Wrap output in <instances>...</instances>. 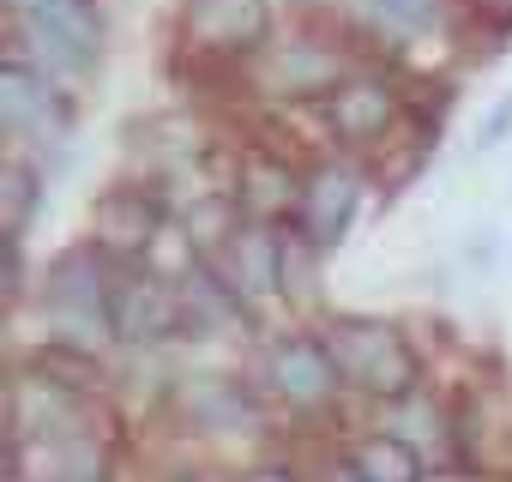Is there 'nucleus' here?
<instances>
[{
	"label": "nucleus",
	"mask_w": 512,
	"mask_h": 482,
	"mask_svg": "<svg viewBox=\"0 0 512 482\" xmlns=\"http://www.w3.org/2000/svg\"><path fill=\"white\" fill-rule=\"evenodd\" d=\"M115 284H121V272L109 266V254L97 248V241L67 248L43 272V314L55 320L61 344L103 350L115 338Z\"/></svg>",
	"instance_id": "nucleus-1"
},
{
	"label": "nucleus",
	"mask_w": 512,
	"mask_h": 482,
	"mask_svg": "<svg viewBox=\"0 0 512 482\" xmlns=\"http://www.w3.org/2000/svg\"><path fill=\"white\" fill-rule=\"evenodd\" d=\"M13 55L49 79H85L103 55L91 0H13Z\"/></svg>",
	"instance_id": "nucleus-2"
},
{
	"label": "nucleus",
	"mask_w": 512,
	"mask_h": 482,
	"mask_svg": "<svg viewBox=\"0 0 512 482\" xmlns=\"http://www.w3.org/2000/svg\"><path fill=\"white\" fill-rule=\"evenodd\" d=\"M332 350H338V368L356 392L380 398V404H398L416 392L422 380V356L410 350V338L374 314H344L332 320Z\"/></svg>",
	"instance_id": "nucleus-3"
},
{
	"label": "nucleus",
	"mask_w": 512,
	"mask_h": 482,
	"mask_svg": "<svg viewBox=\"0 0 512 482\" xmlns=\"http://www.w3.org/2000/svg\"><path fill=\"white\" fill-rule=\"evenodd\" d=\"M0 127H7V139L19 151H67L73 97L61 91V79L7 55V73H0Z\"/></svg>",
	"instance_id": "nucleus-4"
},
{
	"label": "nucleus",
	"mask_w": 512,
	"mask_h": 482,
	"mask_svg": "<svg viewBox=\"0 0 512 482\" xmlns=\"http://www.w3.org/2000/svg\"><path fill=\"white\" fill-rule=\"evenodd\" d=\"M260 386L284 404V410H296V416H314V410H326L350 380H344V368H338V350H332V338H314V332H290V338H278L272 350H266V368H260Z\"/></svg>",
	"instance_id": "nucleus-5"
},
{
	"label": "nucleus",
	"mask_w": 512,
	"mask_h": 482,
	"mask_svg": "<svg viewBox=\"0 0 512 482\" xmlns=\"http://www.w3.org/2000/svg\"><path fill=\"white\" fill-rule=\"evenodd\" d=\"M181 326H187L181 290H169L151 266L145 272H121V284H115V344L151 350V344H169Z\"/></svg>",
	"instance_id": "nucleus-6"
},
{
	"label": "nucleus",
	"mask_w": 512,
	"mask_h": 482,
	"mask_svg": "<svg viewBox=\"0 0 512 482\" xmlns=\"http://www.w3.org/2000/svg\"><path fill=\"white\" fill-rule=\"evenodd\" d=\"M217 272H223L247 302L278 296V290H284V235H278V223H266V217H241V223L223 235Z\"/></svg>",
	"instance_id": "nucleus-7"
},
{
	"label": "nucleus",
	"mask_w": 512,
	"mask_h": 482,
	"mask_svg": "<svg viewBox=\"0 0 512 482\" xmlns=\"http://www.w3.org/2000/svg\"><path fill=\"white\" fill-rule=\"evenodd\" d=\"M356 211H362V175H356V169H344V163H326V169H314V175L302 181L296 229L308 235V248L332 254L338 241L350 235Z\"/></svg>",
	"instance_id": "nucleus-8"
},
{
	"label": "nucleus",
	"mask_w": 512,
	"mask_h": 482,
	"mask_svg": "<svg viewBox=\"0 0 512 482\" xmlns=\"http://www.w3.org/2000/svg\"><path fill=\"white\" fill-rule=\"evenodd\" d=\"M187 43L199 55H247L272 31L266 0H187Z\"/></svg>",
	"instance_id": "nucleus-9"
},
{
	"label": "nucleus",
	"mask_w": 512,
	"mask_h": 482,
	"mask_svg": "<svg viewBox=\"0 0 512 482\" xmlns=\"http://www.w3.org/2000/svg\"><path fill=\"white\" fill-rule=\"evenodd\" d=\"M344 79H350L344 73V55L326 49V43H314V37H296L284 49H266V61H260L266 97H332Z\"/></svg>",
	"instance_id": "nucleus-10"
},
{
	"label": "nucleus",
	"mask_w": 512,
	"mask_h": 482,
	"mask_svg": "<svg viewBox=\"0 0 512 482\" xmlns=\"http://www.w3.org/2000/svg\"><path fill=\"white\" fill-rule=\"evenodd\" d=\"M163 235V205L151 193H133V187H115L97 199L91 211V241L109 254V260H133V254H151V241Z\"/></svg>",
	"instance_id": "nucleus-11"
},
{
	"label": "nucleus",
	"mask_w": 512,
	"mask_h": 482,
	"mask_svg": "<svg viewBox=\"0 0 512 482\" xmlns=\"http://www.w3.org/2000/svg\"><path fill=\"white\" fill-rule=\"evenodd\" d=\"M392 121H398V91L386 79L356 73L326 97V127H332L338 145H374V139L392 133Z\"/></svg>",
	"instance_id": "nucleus-12"
},
{
	"label": "nucleus",
	"mask_w": 512,
	"mask_h": 482,
	"mask_svg": "<svg viewBox=\"0 0 512 482\" xmlns=\"http://www.w3.org/2000/svg\"><path fill=\"white\" fill-rule=\"evenodd\" d=\"M181 410L199 434H241V428H260V404H253L247 386L235 380H187Z\"/></svg>",
	"instance_id": "nucleus-13"
},
{
	"label": "nucleus",
	"mask_w": 512,
	"mask_h": 482,
	"mask_svg": "<svg viewBox=\"0 0 512 482\" xmlns=\"http://www.w3.org/2000/svg\"><path fill=\"white\" fill-rule=\"evenodd\" d=\"M422 470H428L422 452L404 434H392V428H380V434L350 446V482H422Z\"/></svg>",
	"instance_id": "nucleus-14"
},
{
	"label": "nucleus",
	"mask_w": 512,
	"mask_h": 482,
	"mask_svg": "<svg viewBox=\"0 0 512 482\" xmlns=\"http://www.w3.org/2000/svg\"><path fill=\"white\" fill-rule=\"evenodd\" d=\"M241 211L247 217H266V223H278L290 205H302V181L290 175V163H272V157H253V163H241Z\"/></svg>",
	"instance_id": "nucleus-15"
},
{
	"label": "nucleus",
	"mask_w": 512,
	"mask_h": 482,
	"mask_svg": "<svg viewBox=\"0 0 512 482\" xmlns=\"http://www.w3.org/2000/svg\"><path fill=\"white\" fill-rule=\"evenodd\" d=\"M0 193H7V241H25L31 211H37V199H43V169H37L25 151H13L7 169H0Z\"/></svg>",
	"instance_id": "nucleus-16"
},
{
	"label": "nucleus",
	"mask_w": 512,
	"mask_h": 482,
	"mask_svg": "<svg viewBox=\"0 0 512 482\" xmlns=\"http://www.w3.org/2000/svg\"><path fill=\"white\" fill-rule=\"evenodd\" d=\"M356 7H362V19H368L380 37H392V43L422 37V31L440 19V0H356Z\"/></svg>",
	"instance_id": "nucleus-17"
},
{
	"label": "nucleus",
	"mask_w": 512,
	"mask_h": 482,
	"mask_svg": "<svg viewBox=\"0 0 512 482\" xmlns=\"http://www.w3.org/2000/svg\"><path fill=\"white\" fill-rule=\"evenodd\" d=\"M506 133H512V97H500V103L488 109V121L476 127V145H482V151H494V145H500Z\"/></svg>",
	"instance_id": "nucleus-18"
},
{
	"label": "nucleus",
	"mask_w": 512,
	"mask_h": 482,
	"mask_svg": "<svg viewBox=\"0 0 512 482\" xmlns=\"http://www.w3.org/2000/svg\"><path fill=\"white\" fill-rule=\"evenodd\" d=\"M241 482H302L296 470H284V464H266V470H247Z\"/></svg>",
	"instance_id": "nucleus-19"
}]
</instances>
